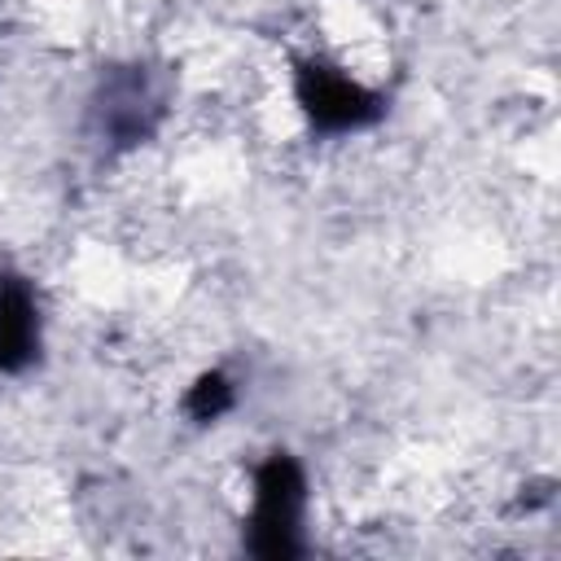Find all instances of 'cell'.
<instances>
[{
  "label": "cell",
  "mask_w": 561,
  "mask_h": 561,
  "mask_svg": "<svg viewBox=\"0 0 561 561\" xmlns=\"http://www.w3.org/2000/svg\"><path fill=\"white\" fill-rule=\"evenodd\" d=\"M302 513H307V478L289 451H272L254 469V508H250V539H245L250 552L298 557Z\"/></svg>",
  "instance_id": "cell-1"
},
{
  "label": "cell",
  "mask_w": 561,
  "mask_h": 561,
  "mask_svg": "<svg viewBox=\"0 0 561 561\" xmlns=\"http://www.w3.org/2000/svg\"><path fill=\"white\" fill-rule=\"evenodd\" d=\"M294 96L302 105V114L311 118L316 131L342 136V131H359L368 123L381 118L386 101L364 88L359 79H351L346 70L329 66V61H302L294 75Z\"/></svg>",
  "instance_id": "cell-2"
},
{
  "label": "cell",
  "mask_w": 561,
  "mask_h": 561,
  "mask_svg": "<svg viewBox=\"0 0 561 561\" xmlns=\"http://www.w3.org/2000/svg\"><path fill=\"white\" fill-rule=\"evenodd\" d=\"M158 114H162V101L149 83L145 70L127 66V70H114L96 101H92V123H96V136L114 149H131L140 145L153 127H158Z\"/></svg>",
  "instance_id": "cell-3"
},
{
  "label": "cell",
  "mask_w": 561,
  "mask_h": 561,
  "mask_svg": "<svg viewBox=\"0 0 561 561\" xmlns=\"http://www.w3.org/2000/svg\"><path fill=\"white\" fill-rule=\"evenodd\" d=\"M39 355V302L26 276L0 272V373H22Z\"/></svg>",
  "instance_id": "cell-4"
},
{
  "label": "cell",
  "mask_w": 561,
  "mask_h": 561,
  "mask_svg": "<svg viewBox=\"0 0 561 561\" xmlns=\"http://www.w3.org/2000/svg\"><path fill=\"white\" fill-rule=\"evenodd\" d=\"M232 403H237V390H232V381L224 373H202L188 386V399H184V408H188L193 421H219Z\"/></svg>",
  "instance_id": "cell-5"
}]
</instances>
